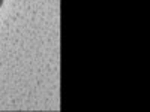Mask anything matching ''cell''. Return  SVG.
I'll return each instance as SVG.
<instances>
[{
	"label": "cell",
	"instance_id": "obj_1",
	"mask_svg": "<svg viewBox=\"0 0 150 112\" xmlns=\"http://www.w3.org/2000/svg\"><path fill=\"white\" fill-rule=\"evenodd\" d=\"M2 5H3V0H0V8H2Z\"/></svg>",
	"mask_w": 150,
	"mask_h": 112
}]
</instances>
